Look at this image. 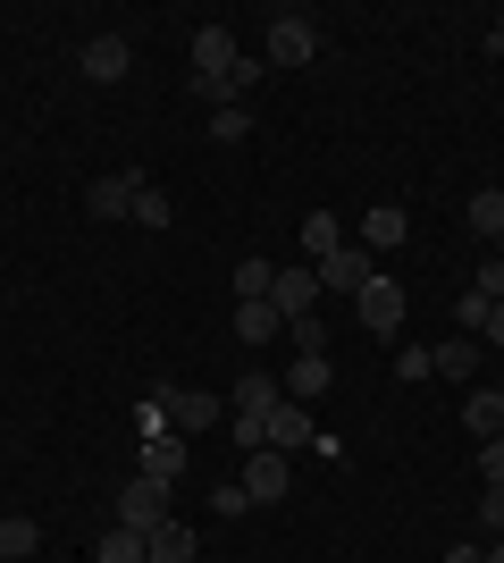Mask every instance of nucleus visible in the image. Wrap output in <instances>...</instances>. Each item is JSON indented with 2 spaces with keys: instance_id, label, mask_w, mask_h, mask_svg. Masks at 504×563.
Segmentation results:
<instances>
[{
  "instance_id": "obj_28",
  "label": "nucleus",
  "mask_w": 504,
  "mask_h": 563,
  "mask_svg": "<svg viewBox=\"0 0 504 563\" xmlns=\"http://www.w3.org/2000/svg\"><path fill=\"white\" fill-rule=\"evenodd\" d=\"M471 286H480L488 303H504V253H496V261H480V278H471Z\"/></svg>"
},
{
  "instance_id": "obj_26",
  "label": "nucleus",
  "mask_w": 504,
  "mask_h": 563,
  "mask_svg": "<svg viewBox=\"0 0 504 563\" xmlns=\"http://www.w3.org/2000/svg\"><path fill=\"white\" fill-rule=\"evenodd\" d=\"M244 135H253V118H244V110H211V143H244Z\"/></svg>"
},
{
  "instance_id": "obj_7",
  "label": "nucleus",
  "mask_w": 504,
  "mask_h": 563,
  "mask_svg": "<svg viewBox=\"0 0 504 563\" xmlns=\"http://www.w3.org/2000/svg\"><path fill=\"white\" fill-rule=\"evenodd\" d=\"M76 68L93 76V85H119V76L135 68V43H126V34H93V43L76 51Z\"/></svg>"
},
{
  "instance_id": "obj_16",
  "label": "nucleus",
  "mask_w": 504,
  "mask_h": 563,
  "mask_svg": "<svg viewBox=\"0 0 504 563\" xmlns=\"http://www.w3.org/2000/svg\"><path fill=\"white\" fill-rule=\"evenodd\" d=\"M404 235H412V219L395 211V202H379V211L361 219V244H370V253H395V244H404Z\"/></svg>"
},
{
  "instance_id": "obj_8",
  "label": "nucleus",
  "mask_w": 504,
  "mask_h": 563,
  "mask_svg": "<svg viewBox=\"0 0 504 563\" xmlns=\"http://www.w3.org/2000/svg\"><path fill=\"white\" fill-rule=\"evenodd\" d=\"M135 194H144V168H119V177H93L85 211L93 219H135Z\"/></svg>"
},
{
  "instance_id": "obj_13",
  "label": "nucleus",
  "mask_w": 504,
  "mask_h": 563,
  "mask_svg": "<svg viewBox=\"0 0 504 563\" xmlns=\"http://www.w3.org/2000/svg\"><path fill=\"white\" fill-rule=\"evenodd\" d=\"M144 479H168V488L186 479V438H177V429H160V438H144Z\"/></svg>"
},
{
  "instance_id": "obj_25",
  "label": "nucleus",
  "mask_w": 504,
  "mask_h": 563,
  "mask_svg": "<svg viewBox=\"0 0 504 563\" xmlns=\"http://www.w3.org/2000/svg\"><path fill=\"white\" fill-rule=\"evenodd\" d=\"M135 228H168V194L144 177V194H135Z\"/></svg>"
},
{
  "instance_id": "obj_15",
  "label": "nucleus",
  "mask_w": 504,
  "mask_h": 563,
  "mask_svg": "<svg viewBox=\"0 0 504 563\" xmlns=\"http://www.w3.org/2000/svg\"><path fill=\"white\" fill-rule=\"evenodd\" d=\"M236 336H244V345H253V353H261V345H278V336H287V320H278V303H236Z\"/></svg>"
},
{
  "instance_id": "obj_5",
  "label": "nucleus",
  "mask_w": 504,
  "mask_h": 563,
  "mask_svg": "<svg viewBox=\"0 0 504 563\" xmlns=\"http://www.w3.org/2000/svg\"><path fill=\"white\" fill-rule=\"evenodd\" d=\"M361 329H370V336H395V329H404V286L387 278V269L361 286Z\"/></svg>"
},
{
  "instance_id": "obj_29",
  "label": "nucleus",
  "mask_w": 504,
  "mask_h": 563,
  "mask_svg": "<svg viewBox=\"0 0 504 563\" xmlns=\"http://www.w3.org/2000/svg\"><path fill=\"white\" fill-rule=\"evenodd\" d=\"M480 479H488V488H504V438H488V446H480Z\"/></svg>"
},
{
  "instance_id": "obj_3",
  "label": "nucleus",
  "mask_w": 504,
  "mask_h": 563,
  "mask_svg": "<svg viewBox=\"0 0 504 563\" xmlns=\"http://www.w3.org/2000/svg\"><path fill=\"white\" fill-rule=\"evenodd\" d=\"M168 496H177V488H168V479H144V471H135V479H126V488H119V521H126V530H160V521L177 514Z\"/></svg>"
},
{
  "instance_id": "obj_11",
  "label": "nucleus",
  "mask_w": 504,
  "mask_h": 563,
  "mask_svg": "<svg viewBox=\"0 0 504 563\" xmlns=\"http://www.w3.org/2000/svg\"><path fill=\"white\" fill-rule=\"evenodd\" d=\"M227 68H236V34H227V25H202V34H193V85H219Z\"/></svg>"
},
{
  "instance_id": "obj_33",
  "label": "nucleus",
  "mask_w": 504,
  "mask_h": 563,
  "mask_svg": "<svg viewBox=\"0 0 504 563\" xmlns=\"http://www.w3.org/2000/svg\"><path fill=\"white\" fill-rule=\"evenodd\" d=\"M446 563H488V555H480V547H455V555H446Z\"/></svg>"
},
{
  "instance_id": "obj_21",
  "label": "nucleus",
  "mask_w": 504,
  "mask_h": 563,
  "mask_svg": "<svg viewBox=\"0 0 504 563\" xmlns=\"http://www.w3.org/2000/svg\"><path fill=\"white\" fill-rule=\"evenodd\" d=\"M34 547H43V530H34L25 514H9V521H0V563H25Z\"/></svg>"
},
{
  "instance_id": "obj_30",
  "label": "nucleus",
  "mask_w": 504,
  "mask_h": 563,
  "mask_svg": "<svg viewBox=\"0 0 504 563\" xmlns=\"http://www.w3.org/2000/svg\"><path fill=\"white\" fill-rule=\"evenodd\" d=\"M287 336H294V345H303V353H328V329H320V320H294Z\"/></svg>"
},
{
  "instance_id": "obj_1",
  "label": "nucleus",
  "mask_w": 504,
  "mask_h": 563,
  "mask_svg": "<svg viewBox=\"0 0 504 563\" xmlns=\"http://www.w3.org/2000/svg\"><path fill=\"white\" fill-rule=\"evenodd\" d=\"M320 59V25L303 9H278L269 18V68H312Z\"/></svg>"
},
{
  "instance_id": "obj_4",
  "label": "nucleus",
  "mask_w": 504,
  "mask_h": 563,
  "mask_svg": "<svg viewBox=\"0 0 504 563\" xmlns=\"http://www.w3.org/2000/svg\"><path fill=\"white\" fill-rule=\"evenodd\" d=\"M370 278H379V253H370V244H336V253L320 261V295H361Z\"/></svg>"
},
{
  "instance_id": "obj_10",
  "label": "nucleus",
  "mask_w": 504,
  "mask_h": 563,
  "mask_svg": "<svg viewBox=\"0 0 504 563\" xmlns=\"http://www.w3.org/2000/svg\"><path fill=\"white\" fill-rule=\"evenodd\" d=\"M269 303H278V320H312V303H320V269H278V286H269Z\"/></svg>"
},
{
  "instance_id": "obj_20",
  "label": "nucleus",
  "mask_w": 504,
  "mask_h": 563,
  "mask_svg": "<svg viewBox=\"0 0 504 563\" xmlns=\"http://www.w3.org/2000/svg\"><path fill=\"white\" fill-rule=\"evenodd\" d=\"M93 563H152V547H144V530H126V521H119V530L93 547Z\"/></svg>"
},
{
  "instance_id": "obj_23",
  "label": "nucleus",
  "mask_w": 504,
  "mask_h": 563,
  "mask_svg": "<svg viewBox=\"0 0 504 563\" xmlns=\"http://www.w3.org/2000/svg\"><path fill=\"white\" fill-rule=\"evenodd\" d=\"M303 244H312V261H328L336 244H345V219H328V211H312L303 219Z\"/></svg>"
},
{
  "instance_id": "obj_24",
  "label": "nucleus",
  "mask_w": 504,
  "mask_h": 563,
  "mask_svg": "<svg viewBox=\"0 0 504 563\" xmlns=\"http://www.w3.org/2000/svg\"><path fill=\"white\" fill-rule=\"evenodd\" d=\"M488 311H496V303H488L480 286H471V295H455V336H480V329H488Z\"/></svg>"
},
{
  "instance_id": "obj_18",
  "label": "nucleus",
  "mask_w": 504,
  "mask_h": 563,
  "mask_svg": "<svg viewBox=\"0 0 504 563\" xmlns=\"http://www.w3.org/2000/svg\"><path fill=\"white\" fill-rule=\"evenodd\" d=\"M144 547H152V563H193V530L177 514H168L160 530H144Z\"/></svg>"
},
{
  "instance_id": "obj_6",
  "label": "nucleus",
  "mask_w": 504,
  "mask_h": 563,
  "mask_svg": "<svg viewBox=\"0 0 504 563\" xmlns=\"http://www.w3.org/2000/svg\"><path fill=\"white\" fill-rule=\"evenodd\" d=\"M287 479H294V471H287V454H278V446H253V454H244V496H253V505H278Z\"/></svg>"
},
{
  "instance_id": "obj_19",
  "label": "nucleus",
  "mask_w": 504,
  "mask_h": 563,
  "mask_svg": "<svg viewBox=\"0 0 504 563\" xmlns=\"http://www.w3.org/2000/svg\"><path fill=\"white\" fill-rule=\"evenodd\" d=\"M462 219H471V235H488V244H504V194L480 186L471 202H462Z\"/></svg>"
},
{
  "instance_id": "obj_22",
  "label": "nucleus",
  "mask_w": 504,
  "mask_h": 563,
  "mask_svg": "<svg viewBox=\"0 0 504 563\" xmlns=\"http://www.w3.org/2000/svg\"><path fill=\"white\" fill-rule=\"evenodd\" d=\"M269 286H278V269H269L261 253H253V261H236V303H269Z\"/></svg>"
},
{
  "instance_id": "obj_34",
  "label": "nucleus",
  "mask_w": 504,
  "mask_h": 563,
  "mask_svg": "<svg viewBox=\"0 0 504 563\" xmlns=\"http://www.w3.org/2000/svg\"><path fill=\"white\" fill-rule=\"evenodd\" d=\"M488 563H504V539H496V547H488Z\"/></svg>"
},
{
  "instance_id": "obj_17",
  "label": "nucleus",
  "mask_w": 504,
  "mask_h": 563,
  "mask_svg": "<svg viewBox=\"0 0 504 563\" xmlns=\"http://www.w3.org/2000/svg\"><path fill=\"white\" fill-rule=\"evenodd\" d=\"M429 371L437 378H471V371H480V336H446V345H429Z\"/></svg>"
},
{
  "instance_id": "obj_32",
  "label": "nucleus",
  "mask_w": 504,
  "mask_h": 563,
  "mask_svg": "<svg viewBox=\"0 0 504 563\" xmlns=\"http://www.w3.org/2000/svg\"><path fill=\"white\" fill-rule=\"evenodd\" d=\"M480 336H488V345H504V303L488 311V329H480Z\"/></svg>"
},
{
  "instance_id": "obj_9",
  "label": "nucleus",
  "mask_w": 504,
  "mask_h": 563,
  "mask_svg": "<svg viewBox=\"0 0 504 563\" xmlns=\"http://www.w3.org/2000/svg\"><path fill=\"white\" fill-rule=\"evenodd\" d=\"M261 446H278V454H294V446H320V429H312V404H278L261 421Z\"/></svg>"
},
{
  "instance_id": "obj_12",
  "label": "nucleus",
  "mask_w": 504,
  "mask_h": 563,
  "mask_svg": "<svg viewBox=\"0 0 504 563\" xmlns=\"http://www.w3.org/2000/svg\"><path fill=\"white\" fill-rule=\"evenodd\" d=\"M328 378H336L328 353H294V371L278 378V387H287V404H312V396H328Z\"/></svg>"
},
{
  "instance_id": "obj_14",
  "label": "nucleus",
  "mask_w": 504,
  "mask_h": 563,
  "mask_svg": "<svg viewBox=\"0 0 504 563\" xmlns=\"http://www.w3.org/2000/svg\"><path fill=\"white\" fill-rule=\"evenodd\" d=\"M462 429H471L480 446L504 438V396H496V387H471V396H462Z\"/></svg>"
},
{
  "instance_id": "obj_31",
  "label": "nucleus",
  "mask_w": 504,
  "mask_h": 563,
  "mask_svg": "<svg viewBox=\"0 0 504 563\" xmlns=\"http://www.w3.org/2000/svg\"><path fill=\"white\" fill-rule=\"evenodd\" d=\"M480 521H488V530H504V488H488V496H480Z\"/></svg>"
},
{
  "instance_id": "obj_27",
  "label": "nucleus",
  "mask_w": 504,
  "mask_h": 563,
  "mask_svg": "<svg viewBox=\"0 0 504 563\" xmlns=\"http://www.w3.org/2000/svg\"><path fill=\"white\" fill-rule=\"evenodd\" d=\"M395 378H437L429 371V345H404V353H395Z\"/></svg>"
},
{
  "instance_id": "obj_2",
  "label": "nucleus",
  "mask_w": 504,
  "mask_h": 563,
  "mask_svg": "<svg viewBox=\"0 0 504 563\" xmlns=\"http://www.w3.org/2000/svg\"><path fill=\"white\" fill-rule=\"evenodd\" d=\"M152 404L168 412V429H177V438H193V429H219V412H227L219 396H202V387H168V378L152 387Z\"/></svg>"
},
{
  "instance_id": "obj_35",
  "label": "nucleus",
  "mask_w": 504,
  "mask_h": 563,
  "mask_svg": "<svg viewBox=\"0 0 504 563\" xmlns=\"http://www.w3.org/2000/svg\"><path fill=\"white\" fill-rule=\"evenodd\" d=\"M496 396H504V378H496Z\"/></svg>"
}]
</instances>
